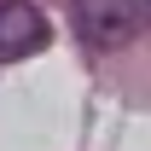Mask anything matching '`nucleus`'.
I'll use <instances>...</instances> for the list:
<instances>
[{"label":"nucleus","mask_w":151,"mask_h":151,"mask_svg":"<svg viewBox=\"0 0 151 151\" xmlns=\"http://www.w3.org/2000/svg\"><path fill=\"white\" fill-rule=\"evenodd\" d=\"M70 23L87 47L111 52V47H128L134 35L151 29V0H76Z\"/></svg>","instance_id":"1"},{"label":"nucleus","mask_w":151,"mask_h":151,"mask_svg":"<svg viewBox=\"0 0 151 151\" xmlns=\"http://www.w3.org/2000/svg\"><path fill=\"white\" fill-rule=\"evenodd\" d=\"M47 47V18L29 0H6L0 6V58H29Z\"/></svg>","instance_id":"2"}]
</instances>
